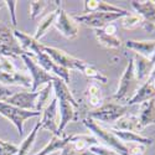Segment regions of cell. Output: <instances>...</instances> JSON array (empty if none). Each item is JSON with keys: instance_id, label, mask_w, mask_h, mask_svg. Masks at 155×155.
<instances>
[{"instance_id": "obj_1", "label": "cell", "mask_w": 155, "mask_h": 155, "mask_svg": "<svg viewBox=\"0 0 155 155\" xmlns=\"http://www.w3.org/2000/svg\"><path fill=\"white\" fill-rule=\"evenodd\" d=\"M82 123L86 125V128L89 132H92V134L97 138V140L98 139L102 140L109 149L114 150L118 155H128L127 145L113 134L110 129H106V128L101 127L96 120H93L91 118H83Z\"/></svg>"}, {"instance_id": "obj_2", "label": "cell", "mask_w": 155, "mask_h": 155, "mask_svg": "<svg viewBox=\"0 0 155 155\" xmlns=\"http://www.w3.org/2000/svg\"><path fill=\"white\" fill-rule=\"evenodd\" d=\"M138 82L139 81L137 80L135 70H134V61L133 58H129L127 67L119 80L118 89L113 96V99H115L117 102H128L137 92L135 88Z\"/></svg>"}, {"instance_id": "obj_3", "label": "cell", "mask_w": 155, "mask_h": 155, "mask_svg": "<svg viewBox=\"0 0 155 155\" xmlns=\"http://www.w3.org/2000/svg\"><path fill=\"white\" fill-rule=\"evenodd\" d=\"M129 12L125 10L124 12H104V11H96V12H89V14H82V15H76L73 19L77 22H81L83 25L92 29H103L104 26L109 24H113L114 21H117L125 15H128Z\"/></svg>"}, {"instance_id": "obj_4", "label": "cell", "mask_w": 155, "mask_h": 155, "mask_svg": "<svg viewBox=\"0 0 155 155\" xmlns=\"http://www.w3.org/2000/svg\"><path fill=\"white\" fill-rule=\"evenodd\" d=\"M41 114L42 113L37 112V110L20 109L18 107H14V106L8 104V103L0 101V115H3L9 122L12 123V125L16 128L19 135H22L25 120H28L29 118H32V117H40Z\"/></svg>"}, {"instance_id": "obj_5", "label": "cell", "mask_w": 155, "mask_h": 155, "mask_svg": "<svg viewBox=\"0 0 155 155\" xmlns=\"http://www.w3.org/2000/svg\"><path fill=\"white\" fill-rule=\"evenodd\" d=\"M24 54L12 30L4 22H0V57H21Z\"/></svg>"}, {"instance_id": "obj_6", "label": "cell", "mask_w": 155, "mask_h": 155, "mask_svg": "<svg viewBox=\"0 0 155 155\" xmlns=\"http://www.w3.org/2000/svg\"><path fill=\"white\" fill-rule=\"evenodd\" d=\"M128 113V107L122 106L118 103H106L101 107L93 109L88 113V118L96 122H104V123H115L120 117Z\"/></svg>"}, {"instance_id": "obj_7", "label": "cell", "mask_w": 155, "mask_h": 155, "mask_svg": "<svg viewBox=\"0 0 155 155\" xmlns=\"http://www.w3.org/2000/svg\"><path fill=\"white\" fill-rule=\"evenodd\" d=\"M21 58H22L24 63L26 64V67H28V70L31 74V91L32 92H36L37 88H40L44 84L52 82L56 78L54 74H51L47 71H45L31 56L24 54L21 56Z\"/></svg>"}, {"instance_id": "obj_8", "label": "cell", "mask_w": 155, "mask_h": 155, "mask_svg": "<svg viewBox=\"0 0 155 155\" xmlns=\"http://www.w3.org/2000/svg\"><path fill=\"white\" fill-rule=\"evenodd\" d=\"M44 51L54 60L55 63H57L58 66L66 68V70H76V71H81L83 70L86 62L83 60L77 58L70 54H67L66 51L56 48V47H51V46H45L44 45Z\"/></svg>"}, {"instance_id": "obj_9", "label": "cell", "mask_w": 155, "mask_h": 155, "mask_svg": "<svg viewBox=\"0 0 155 155\" xmlns=\"http://www.w3.org/2000/svg\"><path fill=\"white\" fill-rule=\"evenodd\" d=\"M40 129L51 132L54 135L60 137L58 134V124H60V113H58V103L57 98L55 97L51 101L46 108L42 110V117L38 122Z\"/></svg>"}, {"instance_id": "obj_10", "label": "cell", "mask_w": 155, "mask_h": 155, "mask_svg": "<svg viewBox=\"0 0 155 155\" xmlns=\"http://www.w3.org/2000/svg\"><path fill=\"white\" fill-rule=\"evenodd\" d=\"M54 26L57 29V31H60V34L62 36H64L66 38H70V40L76 38L80 34L78 22L72 16H70L67 12L61 8V5L58 6V14H57Z\"/></svg>"}, {"instance_id": "obj_11", "label": "cell", "mask_w": 155, "mask_h": 155, "mask_svg": "<svg viewBox=\"0 0 155 155\" xmlns=\"http://www.w3.org/2000/svg\"><path fill=\"white\" fill-rule=\"evenodd\" d=\"M31 57H36V62L40 64L45 71H47L51 74H54L55 77H58V78L64 81L67 84L70 83V80H71L70 78V71L61 67V66H58L57 63H55L54 60L44 51V48H42V51L40 54H37L35 56H31Z\"/></svg>"}, {"instance_id": "obj_12", "label": "cell", "mask_w": 155, "mask_h": 155, "mask_svg": "<svg viewBox=\"0 0 155 155\" xmlns=\"http://www.w3.org/2000/svg\"><path fill=\"white\" fill-rule=\"evenodd\" d=\"M38 97V91L36 92H16L4 102L14 107L25 110H36V102Z\"/></svg>"}, {"instance_id": "obj_13", "label": "cell", "mask_w": 155, "mask_h": 155, "mask_svg": "<svg viewBox=\"0 0 155 155\" xmlns=\"http://www.w3.org/2000/svg\"><path fill=\"white\" fill-rule=\"evenodd\" d=\"M12 32H14V36L16 37V40L20 45V47L24 50V52L29 55V56H35L37 54H40L42 51V47L44 45L40 42L35 40V37L31 36V35H28L25 34L20 30H12Z\"/></svg>"}, {"instance_id": "obj_14", "label": "cell", "mask_w": 155, "mask_h": 155, "mask_svg": "<svg viewBox=\"0 0 155 155\" xmlns=\"http://www.w3.org/2000/svg\"><path fill=\"white\" fill-rule=\"evenodd\" d=\"M0 83L4 86H22L30 88L31 87V78L30 76L25 74L18 70L10 72H0Z\"/></svg>"}, {"instance_id": "obj_15", "label": "cell", "mask_w": 155, "mask_h": 155, "mask_svg": "<svg viewBox=\"0 0 155 155\" xmlns=\"http://www.w3.org/2000/svg\"><path fill=\"white\" fill-rule=\"evenodd\" d=\"M125 46L127 48L134 51L137 55H140L150 61L155 54V40H144V41L128 40L125 42Z\"/></svg>"}, {"instance_id": "obj_16", "label": "cell", "mask_w": 155, "mask_h": 155, "mask_svg": "<svg viewBox=\"0 0 155 155\" xmlns=\"http://www.w3.org/2000/svg\"><path fill=\"white\" fill-rule=\"evenodd\" d=\"M132 6L135 10V14L143 18L145 22H149L155 26V2L148 0V2H135L133 0Z\"/></svg>"}, {"instance_id": "obj_17", "label": "cell", "mask_w": 155, "mask_h": 155, "mask_svg": "<svg viewBox=\"0 0 155 155\" xmlns=\"http://www.w3.org/2000/svg\"><path fill=\"white\" fill-rule=\"evenodd\" d=\"M110 130L113 132V134L117 137L120 141H123L124 144H141V145H145L149 147L154 143V139L153 138H147L140 135L139 133H133V132H124V130H117V129H113L110 128Z\"/></svg>"}, {"instance_id": "obj_18", "label": "cell", "mask_w": 155, "mask_h": 155, "mask_svg": "<svg viewBox=\"0 0 155 155\" xmlns=\"http://www.w3.org/2000/svg\"><path fill=\"white\" fill-rule=\"evenodd\" d=\"M96 11H104V12H124L125 9H122L119 6L112 5L103 0H86L83 2V15L89 14V12Z\"/></svg>"}, {"instance_id": "obj_19", "label": "cell", "mask_w": 155, "mask_h": 155, "mask_svg": "<svg viewBox=\"0 0 155 155\" xmlns=\"http://www.w3.org/2000/svg\"><path fill=\"white\" fill-rule=\"evenodd\" d=\"M133 61H134V70H135L137 80L145 82L149 78V76H150L151 71L154 70L155 64L150 60L140 56V55H137V54H135Z\"/></svg>"}, {"instance_id": "obj_20", "label": "cell", "mask_w": 155, "mask_h": 155, "mask_svg": "<svg viewBox=\"0 0 155 155\" xmlns=\"http://www.w3.org/2000/svg\"><path fill=\"white\" fill-rule=\"evenodd\" d=\"M98 144V140L94 135H89V134H72L71 135V141H70V147L74 151H87L92 145Z\"/></svg>"}, {"instance_id": "obj_21", "label": "cell", "mask_w": 155, "mask_h": 155, "mask_svg": "<svg viewBox=\"0 0 155 155\" xmlns=\"http://www.w3.org/2000/svg\"><path fill=\"white\" fill-rule=\"evenodd\" d=\"M113 129H117V130H124V132H133V133H138L140 132L141 125H140V120L139 117L135 114H125L123 117H120L117 122H115Z\"/></svg>"}, {"instance_id": "obj_22", "label": "cell", "mask_w": 155, "mask_h": 155, "mask_svg": "<svg viewBox=\"0 0 155 155\" xmlns=\"http://www.w3.org/2000/svg\"><path fill=\"white\" fill-rule=\"evenodd\" d=\"M138 117H139L141 128L155 124V98H151L141 103Z\"/></svg>"}, {"instance_id": "obj_23", "label": "cell", "mask_w": 155, "mask_h": 155, "mask_svg": "<svg viewBox=\"0 0 155 155\" xmlns=\"http://www.w3.org/2000/svg\"><path fill=\"white\" fill-rule=\"evenodd\" d=\"M70 141H71V135H68V137H63V135L62 137H56V135H54L52 139H51L44 147V149L41 151H38L34 155H51L52 153H56L58 150L62 151L70 144Z\"/></svg>"}, {"instance_id": "obj_24", "label": "cell", "mask_w": 155, "mask_h": 155, "mask_svg": "<svg viewBox=\"0 0 155 155\" xmlns=\"http://www.w3.org/2000/svg\"><path fill=\"white\" fill-rule=\"evenodd\" d=\"M94 35L97 41L99 42L101 46L106 47V48H110V50H117L122 46V41L117 35H109L107 34L103 29H96L94 30Z\"/></svg>"}, {"instance_id": "obj_25", "label": "cell", "mask_w": 155, "mask_h": 155, "mask_svg": "<svg viewBox=\"0 0 155 155\" xmlns=\"http://www.w3.org/2000/svg\"><path fill=\"white\" fill-rule=\"evenodd\" d=\"M60 5H61V4H60ZM60 5H58V6H60ZM57 14H58V8H57L56 10H54V11H51L50 14H47L40 22H38L37 29H36V32H35V35H34L35 40L40 41V38H42V37L46 35L47 30L55 24L56 18H57Z\"/></svg>"}, {"instance_id": "obj_26", "label": "cell", "mask_w": 155, "mask_h": 155, "mask_svg": "<svg viewBox=\"0 0 155 155\" xmlns=\"http://www.w3.org/2000/svg\"><path fill=\"white\" fill-rule=\"evenodd\" d=\"M40 130V124L38 122L35 124V127L32 128V130L29 133V135L25 138V140L21 143V145L19 147V151L16 155H29L32 147H34V143L36 140V137H37V133Z\"/></svg>"}, {"instance_id": "obj_27", "label": "cell", "mask_w": 155, "mask_h": 155, "mask_svg": "<svg viewBox=\"0 0 155 155\" xmlns=\"http://www.w3.org/2000/svg\"><path fill=\"white\" fill-rule=\"evenodd\" d=\"M52 88H54L52 87V82H50V83L45 84V87L38 91V97H37V102H36V110L37 112L42 113V110L50 103V94H51Z\"/></svg>"}, {"instance_id": "obj_28", "label": "cell", "mask_w": 155, "mask_h": 155, "mask_svg": "<svg viewBox=\"0 0 155 155\" xmlns=\"http://www.w3.org/2000/svg\"><path fill=\"white\" fill-rule=\"evenodd\" d=\"M82 73L87 77V78L96 80V81H98V82H101V83H103V84H106V83L108 82L107 76H104L96 66H93V64H91V63H87V62H86L84 67H83V70H82Z\"/></svg>"}, {"instance_id": "obj_29", "label": "cell", "mask_w": 155, "mask_h": 155, "mask_svg": "<svg viewBox=\"0 0 155 155\" xmlns=\"http://www.w3.org/2000/svg\"><path fill=\"white\" fill-rule=\"evenodd\" d=\"M87 96H88V103H89V104H91L94 109L102 106V102H103L102 91H101V88H99L96 83H92L91 86L88 87Z\"/></svg>"}, {"instance_id": "obj_30", "label": "cell", "mask_w": 155, "mask_h": 155, "mask_svg": "<svg viewBox=\"0 0 155 155\" xmlns=\"http://www.w3.org/2000/svg\"><path fill=\"white\" fill-rule=\"evenodd\" d=\"M122 21V28L125 30H133L137 28H141L144 24V20L138 14H128L124 18L120 19Z\"/></svg>"}, {"instance_id": "obj_31", "label": "cell", "mask_w": 155, "mask_h": 155, "mask_svg": "<svg viewBox=\"0 0 155 155\" xmlns=\"http://www.w3.org/2000/svg\"><path fill=\"white\" fill-rule=\"evenodd\" d=\"M19 151V147L0 139V155H16Z\"/></svg>"}, {"instance_id": "obj_32", "label": "cell", "mask_w": 155, "mask_h": 155, "mask_svg": "<svg viewBox=\"0 0 155 155\" xmlns=\"http://www.w3.org/2000/svg\"><path fill=\"white\" fill-rule=\"evenodd\" d=\"M50 2H31L30 3V18L35 20L44 11Z\"/></svg>"}, {"instance_id": "obj_33", "label": "cell", "mask_w": 155, "mask_h": 155, "mask_svg": "<svg viewBox=\"0 0 155 155\" xmlns=\"http://www.w3.org/2000/svg\"><path fill=\"white\" fill-rule=\"evenodd\" d=\"M88 150L91 151L92 154H94V155H118L114 150H112L109 148H106V147H102L99 144L92 145Z\"/></svg>"}, {"instance_id": "obj_34", "label": "cell", "mask_w": 155, "mask_h": 155, "mask_svg": "<svg viewBox=\"0 0 155 155\" xmlns=\"http://www.w3.org/2000/svg\"><path fill=\"white\" fill-rule=\"evenodd\" d=\"M4 4L8 6L9 9V14H10V20H11V25L12 26H16L18 20H16V14H15V9L18 5V2L15 0H8V2H4Z\"/></svg>"}, {"instance_id": "obj_35", "label": "cell", "mask_w": 155, "mask_h": 155, "mask_svg": "<svg viewBox=\"0 0 155 155\" xmlns=\"http://www.w3.org/2000/svg\"><path fill=\"white\" fill-rule=\"evenodd\" d=\"M127 149H128V155H144L147 147L141 145V144H125Z\"/></svg>"}, {"instance_id": "obj_36", "label": "cell", "mask_w": 155, "mask_h": 155, "mask_svg": "<svg viewBox=\"0 0 155 155\" xmlns=\"http://www.w3.org/2000/svg\"><path fill=\"white\" fill-rule=\"evenodd\" d=\"M12 94H14V92H12L9 87L4 86L3 83H0V101L4 102L6 98H9Z\"/></svg>"}, {"instance_id": "obj_37", "label": "cell", "mask_w": 155, "mask_h": 155, "mask_svg": "<svg viewBox=\"0 0 155 155\" xmlns=\"http://www.w3.org/2000/svg\"><path fill=\"white\" fill-rule=\"evenodd\" d=\"M61 155H94V154H92L89 150H87V151H82V153H78V151H74L71 147H70V144L64 148L63 150H62V153H61Z\"/></svg>"}, {"instance_id": "obj_38", "label": "cell", "mask_w": 155, "mask_h": 155, "mask_svg": "<svg viewBox=\"0 0 155 155\" xmlns=\"http://www.w3.org/2000/svg\"><path fill=\"white\" fill-rule=\"evenodd\" d=\"M103 30H104L107 34H109V35H115V32H117L118 28H117V25L109 24V25H107V26L103 28Z\"/></svg>"}, {"instance_id": "obj_39", "label": "cell", "mask_w": 155, "mask_h": 155, "mask_svg": "<svg viewBox=\"0 0 155 155\" xmlns=\"http://www.w3.org/2000/svg\"><path fill=\"white\" fill-rule=\"evenodd\" d=\"M3 5H4V2H3V3H0V9L3 8Z\"/></svg>"}]
</instances>
